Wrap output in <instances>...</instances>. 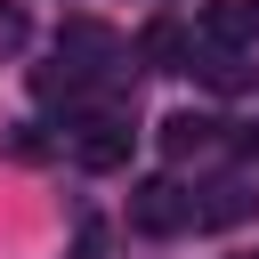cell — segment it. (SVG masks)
Returning a JSON list of instances; mask_svg holds the SVG:
<instances>
[{"label":"cell","instance_id":"6da1fadb","mask_svg":"<svg viewBox=\"0 0 259 259\" xmlns=\"http://www.w3.org/2000/svg\"><path fill=\"white\" fill-rule=\"evenodd\" d=\"M130 138H138V130H130L121 113H81L73 162H81V170H121V162H130Z\"/></svg>","mask_w":259,"mask_h":259},{"label":"cell","instance_id":"7a4b0ae2","mask_svg":"<svg viewBox=\"0 0 259 259\" xmlns=\"http://www.w3.org/2000/svg\"><path fill=\"white\" fill-rule=\"evenodd\" d=\"M186 219H194V202H186L178 178H146V186L130 194V227H138V235H178Z\"/></svg>","mask_w":259,"mask_h":259},{"label":"cell","instance_id":"3957f363","mask_svg":"<svg viewBox=\"0 0 259 259\" xmlns=\"http://www.w3.org/2000/svg\"><path fill=\"white\" fill-rule=\"evenodd\" d=\"M202 40H210L219 57L251 49V40H259V0H202Z\"/></svg>","mask_w":259,"mask_h":259},{"label":"cell","instance_id":"277c9868","mask_svg":"<svg viewBox=\"0 0 259 259\" xmlns=\"http://www.w3.org/2000/svg\"><path fill=\"white\" fill-rule=\"evenodd\" d=\"M202 146H219V121H210V113H170V121H162V154H170V162H186V154H202Z\"/></svg>","mask_w":259,"mask_h":259},{"label":"cell","instance_id":"5b68a950","mask_svg":"<svg viewBox=\"0 0 259 259\" xmlns=\"http://www.w3.org/2000/svg\"><path fill=\"white\" fill-rule=\"evenodd\" d=\"M138 57H146L154 73H178V57H186V24L154 16V24H146V40H138Z\"/></svg>","mask_w":259,"mask_h":259},{"label":"cell","instance_id":"8992f818","mask_svg":"<svg viewBox=\"0 0 259 259\" xmlns=\"http://www.w3.org/2000/svg\"><path fill=\"white\" fill-rule=\"evenodd\" d=\"M24 40H32V24H24V8H16V0H0V57H16Z\"/></svg>","mask_w":259,"mask_h":259}]
</instances>
